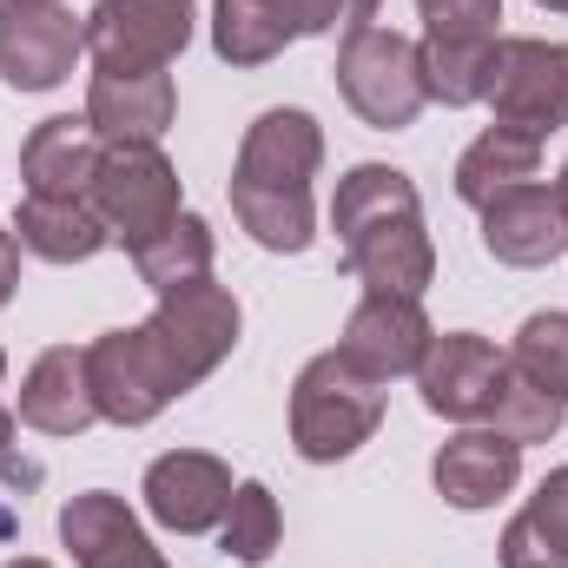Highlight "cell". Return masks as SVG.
<instances>
[{"instance_id":"cell-1","label":"cell","mask_w":568,"mask_h":568,"mask_svg":"<svg viewBox=\"0 0 568 568\" xmlns=\"http://www.w3.org/2000/svg\"><path fill=\"white\" fill-rule=\"evenodd\" d=\"M324 165V126L304 106H272L245 126L239 165H232V219L252 232L265 252H311L317 239V205L311 179Z\"/></svg>"},{"instance_id":"cell-2","label":"cell","mask_w":568,"mask_h":568,"mask_svg":"<svg viewBox=\"0 0 568 568\" xmlns=\"http://www.w3.org/2000/svg\"><path fill=\"white\" fill-rule=\"evenodd\" d=\"M239 324H245L239 297H232L219 278H199V284L165 291L159 311H152L145 324H133V331H140V344H145V357H152V371H159V384H165L172 404H179L185 390H199V384L239 351Z\"/></svg>"},{"instance_id":"cell-3","label":"cell","mask_w":568,"mask_h":568,"mask_svg":"<svg viewBox=\"0 0 568 568\" xmlns=\"http://www.w3.org/2000/svg\"><path fill=\"white\" fill-rule=\"evenodd\" d=\"M384 424V384L344 351H317L291 384V449L304 463H344Z\"/></svg>"},{"instance_id":"cell-4","label":"cell","mask_w":568,"mask_h":568,"mask_svg":"<svg viewBox=\"0 0 568 568\" xmlns=\"http://www.w3.org/2000/svg\"><path fill=\"white\" fill-rule=\"evenodd\" d=\"M337 93L377 133L417 126V113L429 106L417 40L397 33V27H357V33H344L337 40Z\"/></svg>"},{"instance_id":"cell-5","label":"cell","mask_w":568,"mask_h":568,"mask_svg":"<svg viewBox=\"0 0 568 568\" xmlns=\"http://www.w3.org/2000/svg\"><path fill=\"white\" fill-rule=\"evenodd\" d=\"M93 212L106 219V232H113V239L126 245V258H133L145 239H159V232L185 212L179 165H172L159 145H106V152H100V172H93Z\"/></svg>"},{"instance_id":"cell-6","label":"cell","mask_w":568,"mask_h":568,"mask_svg":"<svg viewBox=\"0 0 568 568\" xmlns=\"http://www.w3.org/2000/svg\"><path fill=\"white\" fill-rule=\"evenodd\" d=\"M483 106L496 113V126H516V133H536V140L568 126V40L503 33L496 60H489Z\"/></svg>"},{"instance_id":"cell-7","label":"cell","mask_w":568,"mask_h":568,"mask_svg":"<svg viewBox=\"0 0 568 568\" xmlns=\"http://www.w3.org/2000/svg\"><path fill=\"white\" fill-rule=\"evenodd\" d=\"M192 0H93L87 7V53L113 73H165L192 47Z\"/></svg>"},{"instance_id":"cell-8","label":"cell","mask_w":568,"mask_h":568,"mask_svg":"<svg viewBox=\"0 0 568 568\" xmlns=\"http://www.w3.org/2000/svg\"><path fill=\"white\" fill-rule=\"evenodd\" d=\"M87 53V13L67 0H7L0 7V80L13 93H53Z\"/></svg>"},{"instance_id":"cell-9","label":"cell","mask_w":568,"mask_h":568,"mask_svg":"<svg viewBox=\"0 0 568 568\" xmlns=\"http://www.w3.org/2000/svg\"><path fill=\"white\" fill-rule=\"evenodd\" d=\"M429 337H436V324H429L424 297L364 291V297H357V311L344 317V337H337V351H344V357H351L364 377L390 384V377H417V364H424Z\"/></svg>"},{"instance_id":"cell-10","label":"cell","mask_w":568,"mask_h":568,"mask_svg":"<svg viewBox=\"0 0 568 568\" xmlns=\"http://www.w3.org/2000/svg\"><path fill=\"white\" fill-rule=\"evenodd\" d=\"M503 371H509V351H496V344L476 337V331H443V337H429L424 364H417L424 410L429 417H449V424H483L489 404H496Z\"/></svg>"},{"instance_id":"cell-11","label":"cell","mask_w":568,"mask_h":568,"mask_svg":"<svg viewBox=\"0 0 568 568\" xmlns=\"http://www.w3.org/2000/svg\"><path fill=\"white\" fill-rule=\"evenodd\" d=\"M232 489L239 483H232V469L212 449H165V456H152V469H145V483H140L145 516L159 529H172V536L219 529L225 509H232Z\"/></svg>"},{"instance_id":"cell-12","label":"cell","mask_w":568,"mask_h":568,"mask_svg":"<svg viewBox=\"0 0 568 568\" xmlns=\"http://www.w3.org/2000/svg\"><path fill=\"white\" fill-rule=\"evenodd\" d=\"M60 542L73 549V568H172L152 549L140 516L126 509V496H113V489L67 496L60 503Z\"/></svg>"},{"instance_id":"cell-13","label":"cell","mask_w":568,"mask_h":568,"mask_svg":"<svg viewBox=\"0 0 568 568\" xmlns=\"http://www.w3.org/2000/svg\"><path fill=\"white\" fill-rule=\"evenodd\" d=\"M429 483L449 509H496L516 483H523V443H509L503 429L469 424L456 429L436 463H429Z\"/></svg>"},{"instance_id":"cell-14","label":"cell","mask_w":568,"mask_h":568,"mask_svg":"<svg viewBox=\"0 0 568 568\" xmlns=\"http://www.w3.org/2000/svg\"><path fill=\"white\" fill-rule=\"evenodd\" d=\"M483 252L496 265H516V272H536V265H556L568 252V219L556 205V185H523V192H503L496 205H483Z\"/></svg>"},{"instance_id":"cell-15","label":"cell","mask_w":568,"mask_h":568,"mask_svg":"<svg viewBox=\"0 0 568 568\" xmlns=\"http://www.w3.org/2000/svg\"><path fill=\"white\" fill-rule=\"evenodd\" d=\"M172 113H179L172 73L93 67V80H87V126L106 145H159V133L172 126Z\"/></svg>"},{"instance_id":"cell-16","label":"cell","mask_w":568,"mask_h":568,"mask_svg":"<svg viewBox=\"0 0 568 568\" xmlns=\"http://www.w3.org/2000/svg\"><path fill=\"white\" fill-rule=\"evenodd\" d=\"M20 424L40 436H87L100 424L93 377H87V344H53L27 364L20 377Z\"/></svg>"},{"instance_id":"cell-17","label":"cell","mask_w":568,"mask_h":568,"mask_svg":"<svg viewBox=\"0 0 568 568\" xmlns=\"http://www.w3.org/2000/svg\"><path fill=\"white\" fill-rule=\"evenodd\" d=\"M106 140L87 126V113H53L20 140V185L33 199H93Z\"/></svg>"},{"instance_id":"cell-18","label":"cell","mask_w":568,"mask_h":568,"mask_svg":"<svg viewBox=\"0 0 568 568\" xmlns=\"http://www.w3.org/2000/svg\"><path fill=\"white\" fill-rule=\"evenodd\" d=\"M344 272L364 284V291H397V297H424L436 278V245L424 232V212L417 219H390V225H371L364 239L344 245Z\"/></svg>"},{"instance_id":"cell-19","label":"cell","mask_w":568,"mask_h":568,"mask_svg":"<svg viewBox=\"0 0 568 568\" xmlns=\"http://www.w3.org/2000/svg\"><path fill=\"white\" fill-rule=\"evenodd\" d=\"M13 239H20V252H33L47 265H87V258H100L113 245L93 199H33V192L13 212Z\"/></svg>"},{"instance_id":"cell-20","label":"cell","mask_w":568,"mask_h":568,"mask_svg":"<svg viewBox=\"0 0 568 568\" xmlns=\"http://www.w3.org/2000/svg\"><path fill=\"white\" fill-rule=\"evenodd\" d=\"M542 179V140L536 133H516V126H489L463 145L456 159V199L463 205H496L503 192H523Z\"/></svg>"},{"instance_id":"cell-21","label":"cell","mask_w":568,"mask_h":568,"mask_svg":"<svg viewBox=\"0 0 568 568\" xmlns=\"http://www.w3.org/2000/svg\"><path fill=\"white\" fill-rule=\"evenodd\" d=\"M417 212H424V199H417L410 172L364 159V165H351V172L337 179V199H331V232H337V245H351V239H364L371 225L417 219Z\"/></svg>"},{"instance_id":"cell-22","label":"cell","mask_w":568,"mask_h":568,"mask_svg":"<svg viewBox=\"0 0 568 568\" xmlns=\"http://www.w3.org/2000/svg\"><path fill=\"white\" fill-rule=\"evenodd\" d=\"M496 556L503 568H568V463L549 469L542 489L509 516Z\"/></svg>"},{"instance_id":"cell-23","label":"cell","mask_w":568,"mask_h":568,"mask_svg":"<svg viewBox=\"0 0 568 568\" xmlns=\"http://www.w3.org/2000/svg\"><path fill=\"white\" fill-rule=\"evenodd\" d=\"M212 258H219L212 225H205L199 212H179L159 239H145L140 252H133V272H140V284H152V291L165 297V291H179V284L212 278Z\"/></svg>"},{"instance_id":"cell-24","label":"cell","mask_w":568,"mask_h":568,"mask_svg":"<svg viewBox=\"0 0 568 568\" xmlns=\"http://www.w3.org/2000/svg\"><path fill=\"white\" fill-rule=\"evenodd\" d=\"M417 60H424V93L436 100V106H483V93H489V60H496V40L424 33V40H417Z\"/></svg>"},{"instance_id":"cell-25","label":"cell","mask_w":568,"mask_h":568,"mask_svg":"<svg viewBox=\"0 0 568 568\" xmlns=\"http://www.w3.org/2000/svg\"><path fill=\"white\" fill-rule=\"evenodd\" d=\"M278 542H284L278 496H272L265 483H239V489H232V509H225V523H219V549L239 568H258V562H272Z\"/></svg>"},{"instance_id":"cell-26","label":"cell","mask_w":568,"mask_h":568,"mask_svg":"<svg viewBox=\"0 0 568 568\" xmlns=\"http://www.w3.org/2000/svg\"><path fill=\"white\" fill-rule=\"evenodd\" d=\"M562 417H568V404L562 397H549V390H536L523 371H503V384H496V404H489V417L483 424L489 429H503L509 443H549L556 429H562Z\"/></svg>"},{"instance_id":"cell-27","label":"cell","mask_w":568,"mask_h":568,"mask_svg":"<svg viewBox=\"0 0 568 568\" xmlns=\"http://www.w3.org/2000/svg\"><path fill=\"white\" fill-rule=\"evenodd\" d=\"M509 371H523L536 390L568 404V311H536L516 344H509Z\"/></svg>"},{"instance_id":"cell-28","label":"cell","mask_w":568,"mask_h":568,"mask_svg":"<svg viewBox=\"0 0 568 568\" xmlns=\"http://www.w3.org/2000/svg\"><path fill=\"white\" fill-rule=\"evenodd\" d=\"M272 20H278L291 40L304 33H357V27H377V7L384 0H258Z\"/></svg>"},{"instance_id":"cell-29","label":"cell","mask_w":568,"mask_h":568,"mask_svg":"<svg viewBox=\"0 0 568 568\" xmlns=\"http://www.w3.org/2000/svg\"><path fill=\"white\" fill-rule=\"evenodd\" d=\"M424 33H463V40H503V0H417Z\"/></svg>"},{"instance_id":"cell-30","label":"cell","mask_w":568,"mask_h":568,"mask_svg":"<svg viewBox=\"0 0 568 568\" xmlns=\"http://www.w3.org/2000/svg\"><path fill=\"white\" fill-rule=\"evenodd\" d=\"M13 284H20V239L0 225V304H13Z\"/></svg>"},{"instance_id":"cell-31","label":"cell","mask_w":568,"mask_h":568,"mask_svg":"<svg viewBox=\"0 0 568 568\" xmlns=\"http://www.w3.org/2000/svg\"><path fill=\"white\" fill-rule=\"evenodd\" d=\"M0 469L13 476V410L0 404Z\"/></svg>"},{"instance_id":"cell-32","label":"cell","mask_w":568,"mask_h":568,"mask_svg":"<svg viewBox=\"0 0 568 568\" xmlns=\"http://www.w3.org/2000/svg\"><path fill=\"white\" fill-rule=\"evenodd\" d=\"M556 205H562V219H568V165L556 172Z\"/></svg>"},{"instance_id":"cell-33","label":"cell","mask_w":568,"mask_h":568,"mask_svg":"<svg viewBox=\"0 0 568 568\" xmlns=\"http://www.w3.org/2000/svg\"><path fill=\"white\" fill-rule=\"evenodd\" d=\"M0 568H53V562H40V556H13V562H0Z\"/></svg>"},{"instance_id":"cell-34","label":"cell","mask_w":568,"mask_h":568,"mask_svg":"<svg viewBox=\"0 0 568 568\" xmlns=\"http://www.w3.org/2000/svg\"><path fill=\"white\" fill-rule=\"evenodd\" d=\"M536 7H549V13H568V0H536Z\"/></svg>"},{"instance_id":"cell-35","label":"cell","mask_w":568,"mask_h":568,"mask_svg":"<svg viewBox=\"0 0 568 568\" xmlns=\"http://www.w3.org/2000/svg\"><path fill=\"white\" fill-rule=\"evenodd\" d=\"M0 384H7V351H0Z\"/></svg>"},{"instance_id":"cell-36","label":"cell","mask_w":568,"mask_h":568,"mask_svg":"<svg viewBox=\"0 0 568 568\" xmlns=\"http://www.w3.org/2000/svg\"><path fill=\"white\" fill-rule=\"evenodd\" d=\"M0 7H7V0H0Z\"/></svg>"}]
</instances>
